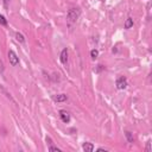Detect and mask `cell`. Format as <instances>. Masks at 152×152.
Masks as SVG:
<instances>
[{"label": "cell", "mask_w": 152, "mask_h": 152, "mask_svg": "<svg viewBox=\"0 0 152 152\" xmlns=\"http://www.w3.org/2000/svg\"><path fill=\"white\" fill-rule=\"evenodd\" d=\"M8 61H10V64L12 66H15V65L19 64V57L17 56V53L13 50H10L8 51Z\"/></svg>", "instance_id": "cell-2"}, {"label": "cell", "mask_w": 152, "mask_h": 152, "mask_svg": "<svg viewBox=\"0 0 152 152\" xmlns=\"http://www.w3.org/2000/svg\"><path fill=\"white\" fill-rule=\"evenodd\" d=\"M61 62L63 64H66V62H68V50L66 49H63L61 52Z\"/></svg>", "instance_id": "cell-5"}, {"label": "cell", "mask_w": 152, "mask_h": 152, "mask_svg": "<svg viewBox=\"0 0 152 152\" xmlns=\"http://www.w3.org/2000/svg\"><path fill=\"white\" fill-rule=\"evenodd\" d=\"M82 148H83V151H86V152H91V151L94 150V145H93L91 142H84V144L82 145Z\"/></svg>", "instance_id": "cell-7"}, {"label": "cell", "mask_w": 152, "mask_h": 152, "mask_svg": "<svg viewBox=\"0 0 152 152\" xmlns=\"http://www.w3.org/2000/svg\"><path fill=\"white\" fill-rule=\"evenodd\" d=\"M90 56H91V58H93V59L97 58V56H99V51H97L96 49H93V50L90 51Z\"/></svg>", "instance_id": "cell-11"}, {"label": "cell", "mask_w": 152, "mask_h": 152, "mask_svg": "<svg viewBox=\"0 0 152 152\" xmlns=\"http://www.w3.org/2000/svg\"><path fill=\"white\" fill-rule=\"evenodd\" d=\"M8 1H10V0H4V2H5V4H8Z\"/></svg>", "instance_id": "cell-15"}, {"label": "cell", "mask_w": 152, "mask_h": 152, "mask_svg": "<svg viewBox=\"0 0 152 152\" xmlns=\"http://www.w3.org/2000/svg\"><path fill=\"white\" fill-rule=\"evenodd\" d=\"M49 151H57V152H61V150H59L58 147H56V146H50V147H49Z\"/></svg>", "instance_id": "cell-13"}, {"label": "cell", "mask_w": 152, "mask_h": 152, "mask_svg": "<svg viewBox=\"0 0 152 152\" xmlns=\"http://www.w3.org/2000/svg\"><path fill=\"white\" fill-rule=\"evenodd\" d=\"M146 151H151V141H147V145H146Z\"/></svg>", "instance_id": "cell-14"}, {"label": "cell", "mask_w": 152, "mask_h": 152, "mask_svg": "<svg viewBox=\"0 0 152 152\" xmlns=\"http://www.w3.org/2000/svg\"><path fill=\"white\" fill-rule=\"evenodd\" d=\"M78 15H80V11H78L77 8H71V10H69V12H68V20H69V23L76 21L77 18H78Z\"/></svg>", "instance_id": "cell-1"}, {"label": "cell", "mask_w": 152, "mask_h": 152, "mask_svg": "<svg viewBox=\"0 0 152 152\" xmlns=\"http://www.w3.org/2000/svg\"><path fill=\"white\" fill-rule=\"evenodd\" d=\"M132 26H133V19H132V18H127L126 21H125L124 27H125L126 30H128V28H131Z\"/></svg>", "instance_id": "cell-8"}, {"label": "cell", "mask_w": 152, "mask_h": 152, "mask_svg": "<svg viewBox=\"0 0 152 152\" xmlns=\"http://www.w3.org/2000/svg\"><path fill=\"white\" fill-rule=\"evenodd\" d=\"M115 86H116V88L118 89H125L126 87H127V80L124 77V76H120L118 80H116V82H115Z\"/></svg>", "instance_id": "cell-3"}, {"label": "cell", "mask_w": 152, "mask_h": 152, "mask_svg": "<svg viewBox=\"0 0 152 152\" xmlns=\"http://www.w3.org/2000/svg\"><path fill=\"white\" fill-rule=\"evenodd\" d=\"M125 134H126V138H127L128 142H133V141H134V138H133V135H132V133H131V132H128V131H127Z\"/></svg>", "instance_id": "cell-10"}, {"label": "cell", "mask_w": 152, "mask_h": 152, "mask_svg": "<svg viewBox=\"0 0 152 152\" xmlns=\"http://www.w3.org/2000/svg\"><path fill=\"white\" fill-rule=\"evenodd\" d=\"M0 25H2V26H6V25H7L6 18H5L4 15H1V14H0Z\"/></svg>", "instance_id": "cell-12"}, {"label": "cell", "mask_w": 152, "mask_h": 152, "mask_svg": "<svg viewBox=\"0 0 152 152\" xmlns=\"http://www.w3.org/2000/svg\"><path fill=\"white\" fill-rule=\"evenodd\" d=\"M66 99H68V96L65 94H59V95L53 96V101H56V102H64V101H66Z\"/></svg>", "instance_id": "cell-6"}, {"label": "cell", "mask_w": 152, "mask_h": 152, "mask_svg": "<svg viewBox=\"0 0 152 152\" xmlns=\"http://www.w3.org/2000/svg\"><path fill=\"white\" fill-rule=\"evenodd\" d=\"M15 38H17V40H18V42H20V43H24V42H25L24 36H23L21 33H19V32H17V33H15Z\"/></svg>", "instance_id": "cell-9"}, {"label": "cell", "mask_w": 152, "mask_h": 152, "mask_svg": "<svg viewBox=\"0 0 152 152\" xmlns=\"http://www.w3.org/2000/svg\"><path fill=\"white\" fill-rule=\"evenodd\" d=\"M59 116L63 122H69L70 121V114L65 110H59Z\"/></svg>", "instance_id": "cell-4"}]
</instances>
